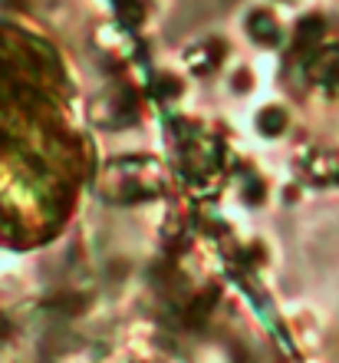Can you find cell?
<instances>
[{
	"label": "cell",
	"instance_id": "cell-1",
	"mask_svg": "<svg viewBox=\"0 0 339 363\" xmlns=\"http://www.w3.org/2000/svg\"><path fill=\"white\" fill-rule=\"evenodd\" d=\"M313 77L320 79H336L339 77V50H330V53H320L313 60Z\"/></svg>",
	"mask_w": 339,
	"mask_h": 363
}]
</instances>
